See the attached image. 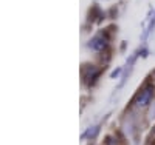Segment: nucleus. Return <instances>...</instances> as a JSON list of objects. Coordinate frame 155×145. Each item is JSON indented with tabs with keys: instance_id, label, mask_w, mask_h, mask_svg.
<instances>
[{
	"instance_id": "obj_2",
	"label": "nucleus",
	"mask_w": 155,
	"mask_h": 145,
	"mask_svg": "<svg viewBox=\"0 0 155 145\" xmlns=\"http://www.w3.org/2000/svg\"><path fill=\"white\" fill-rule=\"evenodd\" d=\"M106 45H107V37L104 36L103 32H101L99 36H96V37L90 42V46H92L93 51H101Z\"/></svg>"
},
{
	"instance_id": "obj_3",
	"label": "nucleus",
	"mask_w": 155,
	"mask_h": 145,
	"mask_svg": "<svg viewBox=\"0 0 155 145\" xmlns=\"http://www.w3.org/2000/svg\"><path fill=\"white\" fill-rule=\"evenodd\" d=\"M98 74H99V71L96 70V68H92V66H90V70L85 71V82H87L89 85H92L93 80L98 77Z\"/></svg>"
},
{
	"instance_id": "obj_1",
	"label": "nucleus",
	"mask_w": 155,
	"mask_h": 145,
	"mask_svg": "<svg viewBox=\"0 0 155 145\" xmlns=\"http://www.w3.org/2000/svg\"><path fill=\"white\" fill-rule=\"evenodd\" d=\"M152 93H154L152 87H151V85H149V87H146V88L143 89V93H140V96L137 97V105H138V107L146 105V103L152 99Z\"/></svg>"
}]
</instances>
